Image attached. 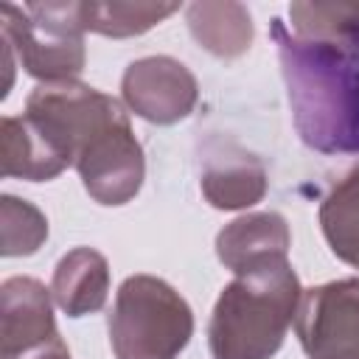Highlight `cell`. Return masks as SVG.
Listing matches in <instances>:
<instances>
[{"mask_svg": "<svg viewBox=\"0 0 359 359\" xmlns=\"http://www.w3.org/2000/svg\"><path fill=\"white\" fill-rule=\"evenodd\" d=\"M272 39L300 140L323 154H359V39H300L278 17Z\"/></svg>", "mask_w": 359, "mask_h": 359, "instance_id": "obj_1", "label": "cell"}, {"mask_svg": "<svg viewBox=\"0 0 359 359\" xmlns=\"http://www.w3.org/2000/svg\"><path fill=\"white\" fill-rule=\"evenodd\" d=\"M303 289L286 258L236 275L219 294L208 345L213 359H272L297 314Z\"/></svg>", "mask_w": 359, "mask_h": 359, "instance_id": "obj_2", "label": "cell"}, {"mask_svg": "<svg viewBox=\"0 0 359 359\" xmlns=\"http://www.w3.org/2000/svg\"><path fill=\"white\" fill-rule=\"evenodd\" d=\"M194 337V311L185 297L154 275H129L109 311L115 359H177Z\"/></svg>", "mask_w": 359, "mask_h": 359, "instance_id": "obj_3", "label": "cell"}, {"mask_svg": "<svg viewBox=\"0 0 359 359\" xmlns=\"http://www.w3.org/2000/svg\"><path fill=\"white\" fill-rule=\"evenodd\" d=\"M0 22L20 65L36 81L65 84L76 81L84 70L87 56L79 3H6Z\"/></svg>", "mask_w": 359, "mask_h": 359, "instance_id": "obj_4", "label": "cell"}, {"mask_svg": "<svg viewBox=\"0 0 359 359\" xmlns=\"http://www.w3.org/2000/svg\"><path fill=\"white\" fill-rule=\"evenodd\" d=\"M294 331L309 359H359V278L306 289Z\"/></svg>", "mask_w": 359, "mask_h": 359, "instance_id": "obj_5", "label": "cell"}, {"mask_svg": "<svg viewBox=\"0 0 359 359\" xmlns=\"http://www.w3.org/2000/svg\"><path fill=\"white\" fill-rule=\"evenodd\" d=\"M76 171L98 205H126L143 185L146 160L129 118L95 132L76 151Z\"/></svg>", "mask_w": 359, "mask_h": 359, "instance_id": "obj_6", "label": "cell"}, {"mask_svg": "<svg viewBox=\"0 0 359 359\" xmlns=\"http://www.w3.org/2000/svg\"><path fill=\"white\" fill-rule=\"evenodd\" d=\"M121 95L129 112L137 118L157 126H171L194 112L199 87L182 62L171 56H143L123 70Z\"/></svg>", "mask_w": 359, "mask_h": 359, "instance_id": "obj_7", "label": "cell"}, {"mask_svg": "<svg viewBox=\"0 0 359 359\" xmlns=\"http://www.w3.org/2000/svg\"><path fill=\"white\" fill-rule=\"evenodd\" d=\"M59 339L48 289L36 278L14 275L0 286V359L25 356Z\"/></svg>", "mask_w": 359, "mask_h": 359, "instance_id": "obj_8", "label": "cell"}, {"mask_svg": "<svg viewBox=\"0 0 359 359\" xmlns=\"http://www.w3.org/2000/svg\"><path fill=\"white\" fill-rule=\"evenodd\" d=\"M0 163L3 177H20L28 182H48L76 163L70 146L53 135L42 121L22 115H6L0 123Z\"/></svg>", "mask_w": 359, "mask_h": 359, "instance_id": "obj_9", "label": "cell"}, {"mask_svg": "<svg viewBox=\"0 0 359 359\" xmlns=\"http://www.w3.org/2000/svg\"><path fill=\"white\" fill-rule=\"evenodd\" d=\"M202 194L219 210H241L252 208L266 194V168L264 163L244 151L236 143L213 140L205 149L202 165Z\"/></svg>", "mask_w": 359, "mask_h": 359, "instance_id": "obj_10", "label": "cell"}, {"mask_svg": "<svg viewBox=\"0 0 359 359\" xmlns=\"http://www.w3.org/2000/svg\"><path fill=\"white\" fill-rule=\"evenodd\" d=\"M292 244L289 224L275 210L244 213L224 224L216 236V255L233 272L241 275L252 266L286 258Z\"/></svg>", "mask_w": 359, "mask_h": 359, "instance_id": "obj_11", "label": "cell"}, {"mask_svg": "<svg viewBox=\"0 0 359 359\" xmlns=\"http://www.w3.org/2000/svg\"><path fill=\"white\" fill-rule=\"evenodd\" d=\"M50 294L67 317H84L101 311L109 294V264L90 247L65 252L53 269Z\"/></svg>", "mask_w": 359, "mask_h": 359, "instance_id": "obj_12", "label": "cell"}, {"mask_svg": "<svg viewBox=\"0 0 359 359\" xmlns=\"http://www.w3.org/2000/svg\"><path fill=\"white\" fill-rule=\"evenodd\" d=\"M191 36L219 59H236L252 45V17L233 0H202L185 8Z\"/></svg>", "mask_w": 359, "mask_h": 359, "instance_id": "obj_13", "label": "cell"}, {"mask_svg": "<svg viewBox=\"0 0 359 359\" xmlns=\"http://www.w3.org/2000/svg\"><path fill=\"white\" fill-rule=\"evenodd\" d=\"M320 227L331 252L359 269V163L325 194Z\"/></svg>", "mask_w": 359, "mask_h": 359, "instance_id": "obj_14", "label": "cell"}, {"mask_svg": "<svg viewBox=\"0 0 359 359\" xmlns=\"http://www.w3.org/2000/svg\"><path fill=\"white\" fill-rule=\"evenodd\" d=\"M174 11H180V3H126V0L79 3L81 28L101 36H115V39L146 34Z\"/></svg>", "mask_w": 359, "mask_h": 359, "instance_id": "obj_15", "label": "cell"}, {"mask_svg": "<svg viewBox=\"0 0 359 359\" xmlns=\"http://www.w3.org/2000/svg\"><path fill=\"white\" fill-rule=\"evenodd\" d=\"M289 17L300 39H359V3H292Z\"/></svg>", "mask_w": 359, "mask_h": 359, "instance_id": "obj_16", "label": "cell"}, {"mask_svg": "<svg viewBox=\"0 0 359 359\" xmlns=\"http://www.w3.org/2000/svg\"><path fill=\"white\" fill-rule=\"evenodd\" d=\"M48 238L45 213L11 194L0 196V252L6 258L34 255Z\"/></svg>", "mask_w": 359, "mask_h": 359, "instance_id": "obj_17", "label": "cell"}, {"mask_svg": "<svg viewBox=\"0 0 359 359\" xmlns=\"http://www.w3.org/2000/svg\"><path fill=\"white\" fill-rule=\"evenodd\" d=\"M17 359H70V351H67V345L59 337V339L42 345V348H36V351H31L25 356H17Z\"/></svg>", "mask_w": 359, "mask_h": 359, "instance_id": "obj_18", "label": "cell"}]
</instances>
